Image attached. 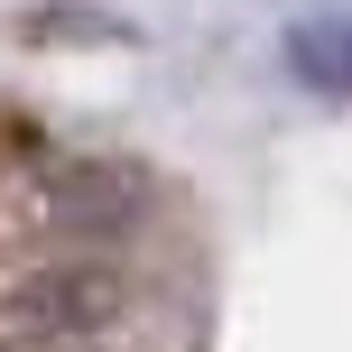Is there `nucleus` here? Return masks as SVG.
<instances>
[{
  "label": "nucleus",
  "instance_id": "1",
  "mask_svg": "<svg viewBox=\"0 0 352 352\" xmlns=\"http://www.w3.org/2000/svg\"><path fill=\"white\" fill-rule=\"evenodd\" d=\"M140 204H148V176L102 167V158H74V167L47 176V213H56V232H130V223H140Z\"/></svg>",
  "mask_w": 352,
  "mask_h": 352
},
{
  "label": "nucleus",
  "instance_id": "2",
  "mask_svg": "<svg viewBox=\"0 0 352 352\" xmlns=\"http://www.w3.org/2000/svg\"><path fill=\"white\" fill-rule=\"evenodd\" d=\"M287 65H297V84L343 93V102H352V10H334V19H297V28H287Z\"/></svg>",
  "mask_w": 352,
  "mask_h": 352
}]
</instances>
